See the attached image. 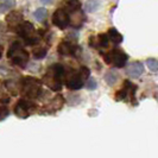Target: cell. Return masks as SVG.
I'll return each mask as SVG.
<instances>
[{
    "instance_id": "cell-6",
    "label": "cell",
    "mask_w": 158,
    "mask_h": 158,
    "mask_svg": "<svg viewBox=\"0 0 158 158\" xmlns=\"http://www.w3.org/2000/svg\"><path fill=\"white\" fill-rule=\"evenodd\" d=\"M102 58L105 63L108 65L115 67V68H124L127 63L128 56L126 55V52H124L120 49H113L108 52L102 54Z\"/></svg>"
},
{
    "instance_id": "cell-1",
    "label": "cell",
    "mask_w": 158,
    "mask_h": 158,
    "mask_svg": "<svg viewBox=\"0 0 158 158\" xmlns=\"http://www.w3.org/2000/svg\"><path fill=\"white\" fill-rule=\"evenodd\" d=\"M89 74L90 71L87 67H80L76 70L64 67L63 83H65V86L71 90L81 89L83 87L86 80L89 77Z\"/></svg>"
},
{
    "instance_id": "cell-15",
    "label": "cell",
    "mask_w": 158,
    "mask_h": 158,
    "mask_svg": "<svg viewBox=\"0 0 158 158\" xmlns=\"http://www.w3.org/2000/svg\"><path fill=\"white\" fill-rule=\"evenodd\" d=\"M107 36H108V40H111L112 43H114V44H120L123 40H124V37H123V35L118 31V30H115L114 27H112L108 30L107 32Z\"/></svg>"
},
{
    "instance_id": "cell-23",
    "label": "cell",
    "mask_w": 158,
    "mask_h": 158,
    "mask_svg": "<svg viewBox=\"0 0 158 158\" xmlns=\"http://www.w3.org/2000/svg\"><path fill=\"white\" fill-rule=\"evenodd\" d=\"M40 1H42V2L44 4V5H49V4H50V2L52 1V0H40Z\"/></svg>"
},
{
    "instance_id": "cell-19",
    "label": "cell",
    "mask_w": 158,
    "mask_h": 158,
    "mask_svg": "<svg viewBox=\"0 0 158 158\" xmlns=\"http://www.w3.org/2000/svg\"><path fill=\"white\" fill-rule=\"evenodd\" d=\"M117 80H118V75H117V73H114V71H108V73L105 75V81H106L110 86H113V85L117 82Z\"/></svg>"
},
{
    "instance_id": "cell-14",
    "label": "cell",
    "mask_w": 158,
    "mask_h": 158,
    "mask_svg": "<svg viewBox=\"0 0 158 158\" xmlns=\"http://www.w3.org/2000/svg\"><path fill=\"white\" fill-rule=\"evenodd\" d=\"M82 7V4L80 0H64L62 4V8H64L69 15L77 12Z\"/></svg>"
},
{
    "instance_id": "cell-24",
    "label": "cell",
    "mask_w": 158,
    "mask_h": 158,
    "mask_svg": "<svg viewBox=\"0 0 158 158\" xmlns=\"http://www.w3.org/2000/svg\"><path fill=\"white\" fill-rule=\"evenodd\" d=\"M2 54H4V48L0 45V58L2 57Z\"/></svg>"
},
{
    "instance_id": "cell-3",
    "label": "cell",
    "mask_w": 158,
    "mask_h": 158,
    "mask_svg": "<svg viewBox=\"0 0 158 158\" xmlns=\"http://www.w3.org/2000/svg\"><path fill=\"white\" fill-rule=\"evenodd\" d=\"M7 58L19 68H25L29 62V52L25 50L20 42H13L7 50Z\"/></svg>"
},
{
    "instance_id": "cell-20",
    "label": "cell",
    "mask_w": 158,
    "mask_h": 158,
    "mask_svg": "<svg viewBox=\"0 0 158 158\" xmlns=\"http://www.w3.org/2000/svg\"><path fill=\"white\" fill-rule=\"evenodd\" d=\"M48 54V49L47 48H37L33 50V57L36 60H42Z\"/></svg>"
},
{
    "instance_id": "cell-16",
    "label": "cell",
    "mask_w": 158,
    "mask_h": 158,
    "mask_svg": "<svg viewBox=\"0 0 158 158\" xmlns=\"http://www.w3.org/2000/svg\"><path fill=\"white\" fill-rule=\"evenodd\" d=\"M47 10L44 7H40L37 8L36 11H35V13H33V17H35V19L37 20V22H40V23H43L45 19H47Z\"/></svg>"
},
{
    "instance_id": "cell-11",
    "label": "cell",
    "mask_w": 158,
    "mask_h": 158,
    "mask_svg": "<svg viewBox=\"0 0 158 158\" xmlns=\"http://www.w3.org/2000/svg\"><path fill=\"white\" fill-rule=\"evenodd\" d=\"M108 43L110 40L107 33H100L98 36H92L89 38V45L92 48H107Z\"/></svg>"
},
{
    "instance_id": "cell-4",
    "label": "cell",
    "mask_w": 158,
    "mask_h": 158,
    "mask_svg": "<svg viewBox=\"0 0 158 158\" xmlns=\"http://www.w3.org/2000/svg\"><path fill=\"white\" fill-rule=\"evenodd\" d=\"M42 81L32 76L23 77L20 81V93L27 99H38L42 95Z\"/></svg>"
},
{
    "instance_id": "cell-17",
    "label": "cell",
    "mask_w": 158,
    "mask_h": 158,
    "mask_svg": "<svg viewBox=\"0 0 158 158\" xmlns=\"http://www.w3.org/2000/svg\"><path fill=\"white\" fill-rule=\"evenodd\" d=\"M99 7H100V2L98 0H88L87 2L85 4V10L89 13L95 12Z\"/></svg>"
},
{
    "instance_id": "cell-21",
    "label": "cell",
    "mask_w": 158,
    "mask_h": 158,
    "mask_svg": "<svg viewBox=\"0 0 158 158\" xmlns=\"http://www.w3.org/2000/svg\"><path fill=\"white\" fill-rule=\"evenodd\" d=\"M146 64H148V67L151 71L157 73V60L156 58H149L146 61Z\"/></svg>"
},
{
    "instance_id": "cell-18",
    "label": "cell",
    "mask_w": 158,
    "mask_h": 158,
    "mask_svg": "<svg viewBox=\"0 0 158 158\" xmlns=\"http://www.w3.org/2000/svg\"><path fill=\"white\" fill-rule=\"evenodd\" d=\"M12 7H15V1L13 0H4L0 4V13H6Z\"/></svg>"
},
{
    "instance_id": "cell-7",
    "label": "cell",
    "mask_w": 158,
    "mask_h": 158,
    "mask_svg": "<svg viewBox=\"0 0 158 158\" xmlns=\"http://www.w3.org/2000/svg\"><path fill=\"white\" fill-rule=\"evenodd\" d=\"M36 111V105L26 99H20L15 106V114L22 119L29 118Z\"/></svg>"
},
{
    "instance_id": "cell-9",
    "label": "cell",
    "mask_w": 158,
    "mask_h": 158,
    "mask_svg": "<svg viewBox=\"0 0 158 158\" xmlns=\"http://www.w3.org/2000/svg\"><path fill=\"white\" fill-rule=\"evenodd\" d=\"M57 51L61 56H76L80 51V48L76 43L69 40H65L58 44Z\"/></svg>"
},
{
    "instance_id": "cell-2",
    "label": "cell",
    "mask_w": 158,
    "mask_h": 158,
    "mask_svg": "<svg viewBox=\"0 0 158 158\" xmlns=\"http://www.w3.org/2000/svg\"><path fill=\"white\" fill-rule=\"evenodd\" d=\"M64 65L57 63L50 65L43 76V83L54 92H60L63 87Z\"/></svg>"
},
{
    "instance_id": "cell-13",
    "label": "cell",
    "mask_w": 158,
    "mask_h": 158,
    "mask_svg": "<svg viewBox=\"0 0 158 158\" xmlns=\"http://www.w3.org/2000/svg\"><path fill=\"white\" fill-rule=\"evenodd\" d=\"M127 74L132 79H139L144 74V64L142 62H133L128 65L127 68Z\"/></svg>"
},
{
    "instance_id": "cell-8",
    "label": "cell",
    "mask_w": 158,
    "mask_h": 158,
    "mask_svg": "<svg viewBox=\"0 0 158 158\" xmlns=\"http://www.w3.org/2000/svg\"><path fill=\"white\" fill-rule=\"evenodd\" d=\"M52 23L60 30H64L70 25V16L64 8H58L52 15Z\"/></svg>"
},
{
    "instance_id": "cell-22",
    "label": "cell",
    "mask_w": 158,
    "mask_h": 158,
    "mask_svg": "<svg viewBox=\"0 0 158 158\" xmlns=\"http://www.w3.org/2000/svg\"><path fill=\"white\" fill-rule=\"evenodd\" d=\"M85 86H86V87H87V89H89V90L96 89V87H98V85H96V81H95L94 79H89V80H88L87 83H85Z\"/></svg>"
},
{
    "instance_id": "cell-10",
    "label": "cell",
    "mask_w": 158,
    "mask_h": 158,
    "mask_svg": "<svg viewBox=\"0 0 158 158\" xmlns=\"http://www.w3.org/2000/svg\"><path fill=\"white\" fill-rule=\"evenodd\" d=\"M23 15L20 12H17V11H13L11 13H8L7 17H6V23H7V26L10 30L15 32L16 29L19 26V24L23 22Z\"/></svg>"
},
{
    "instance_id": "cell-12",
    "label": "cell",
    "mask_w": 158,
    "mask_h": 158,
    "mask_svg": "<svg viewBox=\"0 0 158 158\" xmlns=\"http://www.w3.org/2000/svg\"><path fill=\"white\" fill-rule=\"evenodd\" d=\"M137 88L135 86H133L128 80H125L124 81V85H123V87L119 89L118 92H117V94H115V100L117 101H121V100H125V98H126L127 95L132 93V90Z\"/></svg>"
},
{
    "instance_id": "cell-5",
    "label": "cell",
    "mask_w": 158,
    "mask_h": 158,
    "mask_svg": "<svg viewBox=\"0 0 158 158\" xmlns=\"http://www.w3.org/2000/svg\"><path fill=\"white\" fill-rule=\"evenodd\" d=\"M15 32L23 38L26 45L33 47L40 42V37H38L37 32L35 30V26L30 22H24L23 20L19 24V26L17 27Z\"/></svg>"
}]
</instances>
